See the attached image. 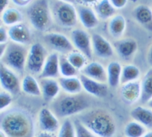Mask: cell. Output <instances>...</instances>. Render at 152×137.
I'll return each instance as SVG.
<instances>
[{
    "mask_svg": "<svg viewBox=\"0 0 152 137\" xmlns=\"http://www.w3.org/2000/svg\"><path fill=\"white\" fill-rule=\"evenodd\" d=\"M44 39L52 49L58 52L67 54L73 51L74 45L72 42L62 33L57 32L47 33L44 36Z\"/></svg>",
    "mask_w": 152,
    "mask_h": 137,
    "instance_id": "9",
    "label": "cell"
},
{
    "mask_svg": "<svg viewBox=\"0 0 152 137\" xmlns=\"http://www.w3.org/2000/svg\"><path fill=\"white\" fill-rule=\"evenodd\" d=\"M59 57L56 52H53L48 55L39 78L54 79L59 76Z\"/></svg>",
    "mask_w": 152,
    "mask_h": 137,
    "instance_id": "16",
    "label": "cell"
},
{
    "mask_svg": "<svg viewBox=\"0 0 152 137\" xmlns=\"http://www.w3.org/2000/svg\"><path fill=\"white\" fill-rule=\"evenodd\" d=\"M126 26L125 17L121 14L115 15L108 23V30L110 35L114 38H120L124 33Z\"/></svg>",
    "mask_w": 152,
    "mask_h": 137,
    "instance_id": "22",
    "label": "cell"
},
{
    "mask_svg": "<svg viewBox=\"0 0 152 137\" xmlns=\"http://www.w3.org/2000/svg\"><path fill=\"white\" fill-rule=\"evenodd\" d=\"M1 14V21L6 26H12L21 23L23 20L22 13L15 8H7Z\"/></svg>",
    "mask_w": 152,
    "mask_h": 137,
    "instance_id": "25",
    "label": "cell"
},
{
    "mask_svg": "<svg viewBox=\"0 0 152 137\" xmlns=\"http://www.w3.org/2000/svg\"><path fill=\"white\" fill-rule=\"evenodd\" d=\"M31 25L39 31H45L50 26L52 18L48 0H36L27 10Z\"/></svg>",
    "mask_w": 152,
    "mask_h": 137,
    "instance_id": "4",
    "label": "cell"
},
{
    "mask_svg": "<svg viewBox=\"0 0 152 137\" xmlns=\"http://www.w3.org/2000/svg\"><path fill=\"white\" fill-rule=\"evenodd\" d=\"M0 81L2 88L5 91L12 95H17L20 92L18 76L2 63L0 64Z\"/></svg>",
    "mask_w": 152,
    "mask_h": 137,
    "instance_id": "10",
    "label": "cell"
},
{
    "mask_svg": "<svg viewBox=\"0 0 152 137\" xmlns=\"http://www.w3.org/2000/svg\"><path fill=\"white\" fill-rule=\"evenodd\" d=\"M60 86L69 94H78L82 90V83L77 77H61L58 80Z\"/></svg>",
    "mask_w": 152,
    "mask_h": 137,
    "instance_id": "23",
    "label": "cell"
},
{
    "mask_svg": "<svg viewBox=\"0 0 152 137\" xmlns=\"http://www.w3.org/2000/svg\"><path fill=\"white\" fill-rule=\"evenodd\" d=\"M82 74L93 80L105 82L107 79V73L103 66L99 63L93 61L86 66L82 70Z\"/></svg>",
    "mask_w": 152,
    "mask_h": 137,
    "instance_id": "20",
    "label": "cell"
},
{
    "mask_svg": "<svg viewBox=\"0 0 152 137\" xmlns=\"http://www.w3.org/2000/svg\"><path fill=\"white\" fill-rule=\"evenodd\" d=\"M76 137H94L91 131L88 130L78 119L74 120Z\"/></svg>",
    "mask_w": 152,
    "mask_h": 137,
    "instance_id": "35",
    "label": "cell"
},
{
    "mask_svg": "<svg viewBox=\"0 0 152 137\" xmlns=\"http://www.w3.org/2000/svg\"><path fill=\"white\" fill-rule=\"evenodd\" d=\"M78 120L88 130L100 137H112L115 132L113 119L101 110L86 111L79 116Z\"/></svg>",
    "mask_w": 152,
    "mask_h": 137,
    "instance_id": "2",
    "label": "cell"
},
{
    "mask_svg": "<svg viewBox=\"0 0 152 137\" xmlns=\"http://www.w3.org/2000/svg\"><path fill=\"white\" fill-rule=\"evenodd\" d=\"M71 38L74 46L87 58L91 60L93 57L91 36L83 29H75L71 32Z\"/></svg>",
    "mask_w": 152,
    "mask_h": 137,
    "instance_id": "8",
    "label": "cell"
},
{
    "mask_svg": "<svg viewBox=\"0 0 152 137\" xmlns=\"http://www.w3.org/2000/svg\"><path fill=\"white\" fill-rule=\"evenodd\" d=\"M145 132V129L135 122L128 123L125 128V134L127 137H141Z\"/></svg>",
    "mask_w": 152,
    "mask_h": 137,
    "instance_id": "33",
    "label": "cell"
},
{
    "mask_svg": "<svg viewBox=\"0 0 152 137\" xmlns=\"http://www.w3.org/2000/svg\"><path fill=\"white\" fill-rule=\"evenodd\" d=\"M133 15L140 25L152 33V10L148 6L138 5L133 10Z\"/></svg>",
    "mask_w": 152,
    "mask_h": 137,
    "instance_id": "18",
    "label": "cell"
},
{
    "mask_svg": "<svg viewBox=\"0 0 152 137\" xmlns=\"http://www.w3.org/2000/svg\"><path fill=\"white\" fill-rule=\"evenodd\" d=\"M98 0H77V2L81 3L83 5L92 4L96 2Z\"/></svg>",
    "mask_w": 152,
    "mask_h": 137,
    "instance_id": "42",
    "label": "cell"
},
{
    "mask_svg": "<svg viewBox=\"0 0 152 137\" xmlns=\"http://www.w3.org/2000/svg\"><path fill=\"white\" fill-rule=\"evenodd\" d=\"M58 137H76L74 123L69 120H65L59 131Z\"/></svg>",
    "mask_w": 152,
    "mask_h": 137,
    "instance_id": "34",
    "label": "cell"
},
{
    "mask_svg": "<svg viewBox=\"0 0 152 137\" xmlns=\"http://www.w3.org/2000/svg\"><path fill=\"white\" fill-rule=\"evenodd\" d=\"M83 88L90 94L97 97H104L107 94V86L104 82H100L81 74L80 76Z\"/></svg>",
    "mask_w": 152,
    "mask_h": 137,
    "instance_id": "13",
    "label": "cell"
},
{
    "mask_svg": "<svg viewBox=\"0 0 152 137\" xmlns=\"http://www.w3.org/2000/svg\"><path fill=\"white\" fill-rule=\"evenodd\" d=\"M113 47L118 55L124 60L129 59L137 51V41L131 38L119 39L113 43Z\"/></svg>",
    "mask_w": 152,
    "mask_h": 137,
    "instance_id": "12",
    "label": "cell"
},
{
    "mask_svg": "<svg viewBox=\"0 0 152 137\" xmlns=\"http://www.w3.org/2000/svg\"><path fill=\"white\" fill-rule=\"evenodd\" d=\"M37 137H53V136L49 133V132H42L40 133Z\"/></svg>",
    "mask_w": 152,
    "mask_h": 137,
    "instance_id": "43",
    "label": "cell"
},
{
    "mask_svg": "<svg viewBox=\"0 0 152 137\" xmlns=\"http://www.w3.org/2000/svg\"><path fill=\"white\" fill-rule=\"evenodd\" d=\"M132 2H137L138 0H131Z\"/></svg>",
    "mask_w": 152,
    "mask_h": 137,
    "instance_id": "47",
    "label": "cell"
},
{
    "mask_svg": "<svg viewBox=\"0 0 152 137\" xmlns=\"http://www.w3.org/2000/svg\"><path fill=\"white\" fill-rule=\"evenodd\" d=\"M116 9H122L127 4L128 0H109Z\"/></svg>",
    "mask_w": 152,
    "mask_h": 137,
    "instance_id": "38",
    "label": "cell"
},
{
    "mask_svg": "<svg viewBox=\"0 0 152 137\" xmlns=\"http://www.w3.org/2000/svg\"><path fill=\"white\" fill-rule=\"evenodd\" d=\"M12 101L10 93L7 91H1L0 93V109L2 110L8 107Z\"/></svg>",
    "mask_w": 152,
    "mask_h": 137,
    "instance_id": "36",
    "label": "cell"
},
{
    "mask_svg": "<svg viewBox=\"0 0 152 137\" xmlns=\"http://www.w3.org/2000/svg\"><path fill=\"white\" fill-rule=\"evenodd\" d=\"M23 91L30 95L40 96L42 95L40 86L36 79L31 74L24 76L21 82Z\"/></svg>",
    "mask_w": 152,
    "mask_h": 137,
    "instance_id": "28",
    "label": "cell"
},
{
    "mask_svg": "<svg viewBox=\"0 0 152 137\" xmlns=\"http://www.w3.org/2000/svg\"><path fill=\"white\" fill-rule=\"evenodd\" d=\"M8 32L9 38L12 42L21 45H26L31 40V33L29 29L22 23L10 26Z\"/></svg>",
    "mask_w": 152,
    "mask_h": 137,
    "instance_id": "15",
    "label": "cell"
},
{
    "mask_svg": "<svg viewBox=\"0 0 152 137\" xmlns=\"http://www.w3.org/2000/svg\"><path fill=\"white\" fill-rule=\"evenodd\" d=\"M131 116L146 127H152V111L142 107H137L131 112Z\"/></svg>",
    "mask_w": 152,
    "mask_h": 137,
    "instance_id": "29",
    "label": "cell"
},
{
    "mask_svg": "<svg viewBox=\"0 0 152 137\" xmlns=\"http://www.w3.org/2000/svg\"><path fill=\"white\" fill-rule=\"evenodd\" d=\"M152 98V68L144 76L141 83V102H147Z\"/></svg>",
    "mask_w": 152,
    "mask_h": 137,
    "instance_id": "27",
    "label": "cell"
},
{
    "mask_svg": "<svg viewBox=\"0 0 152 137\" xmlns=\"http://www.w3.org/2000/svg\"><path fill=\"white\" fill-rule=\"evenodd\" d=\"M61 1L64 2H67V3H69V4H75L77 2V0H60Z\"/></svg>",
    "mask_w": 152,
    "mask_h": 137,
    "instance_id": "44",
    "label": "cell"
},
{
    "mask_svg": "<svg viewBox=\"0 0 152 137\" xmlns=\"http://www.w3.org/2000/svg\"><path fill=\"white\" fill-rule=\"evenodd\" d=\"M91 45L93 52L99 58L106 59L113 54V48L110 43L99 33H96L91 35Z\"/></svg>",
    "mask_w": 152,
    "mask_h": 137,
    "instance_id": "11",
    "label": "cell"
},
{
    "mask_svg": "<svg viewBox=\"0 0 152 137\" xmlns=\"http://www.w3.org/2000/svg\"><path fill=\"white\" fill-rule=\"evenodd\" d=\"M86 57L81 52L72 51L68 54L67 59L77 70L83 68L86 62Z\"/></svg>",
    "mask_w": 152,
    "mask_h": 137,
    "instance_id": "32",
    "label": "cell"
},
{
    "mask_svg": "<svg viewBox=\"0 0 152 137\" xmlns=\"http://www.w3.org/2000/svg\"><path fill=\"white\" fill-rule=\"evenodd\" d=\"M9 4V0H0V10L1 13L7 8V6Z\"/></svg>",
    "mask_w": 152,
    "mask_h": 137,
    "instance_id": "39",
    "label": "cell"
},
{
    "mask_svg": "<svg viewBox=\"0 0 152 137\" xmlns=\"http://www.w3.org/2000/svg\"><path fill=\"white\" fill-rule=\"evenodd\" d=\"M90 106L88 98L77 94L63 95L51 104L52 112L59 117H66L86 110Z\"/></svg>",
    "mask_w": 152,
    "mask_h": 137,
    "instance_id": "3",
    "label": "cell"
},
{
    "mask_svg": "<svg viewBox=\"0 0 152 137\" xmlns=\"http://www.w3.org/2000/svg\"><path fill=\"white\" fill-rule=\"evenodd\" d=\"M148 106L152 108V99L150 100V101L148 102Z\"/></svg>",
    "mask_w": 152,
    "mask_h": 137,
    "instance_id": "46",
    "label": "cell"
},
{
    "mask_svg": "<svg viewBox=\"0 0 152 137\" xmlns=\"http://www.w3.org/2000/svg\"><path fill=\"white\" fill-rule=\"evenodd\" d=\"M9 38L8 32L5 27L1 26L0 27V43H5L7 42Z\"/></svg>",
    "mask_w": 152,
    "mask_h": 137,
    "instance_id": "37",
    "label": "cell"
},
{
    "mask_svg": "<svg viewBox=\"0 0 152 137\" xmlns=\"http://www.w3.org/2000/svg\"><path fill=\"white\" fill-rule=\"evenodd\" d=\"M46 48L40 43L33 44L28 52L26 68L32 74H40L48 57Z\"/></svg>",
    "mask_w": 152,
    "mask_h": 137,
    "instance_id": "7",
    "label": "cell"
},
{
    "mask_svg": "<svg viewBox=\"0 0 152 137\" xmlns=\"http://www.w3.org/2000/svg\"><path fill=\"white\" fill-rule=\"evenodd\" d=\"M53 16L58 24L66 29L74 27L78 18L77 8L72 4L62 1L54 5Z\"/></svg>",
    "mask_w": 152,
    "mask_h": 137,
    "instance_id": "6",
    "label": "cell"
},
{
    "mask_svg": "<svg viewBox=\"0 0 152 137\" xmlns=\"http://www.w3.org/2000/svg\"><path fill=\"white\" fill-rule=\"evenodd\" d=\"M39 124L42 130L52 133L59 127V122L54 113L47 108H43L39 114Z\"/></svg>",
    "mask_w": 152,
    "mask_h": 137,
    "instance_id": "14",
    "label": "cell"
},
{
    "mask_svg": "<svg viewBox=\"0 0 152 137\" xmlns=\"http://www.w3.org/2000/svg\"><path fill=\"white\" fill-rule=\"evenodd\" d=\"M94 11L99 18L107 20L115 15L116 8L109 0H101L94 7Z\"/></svg>",
    "mask_w": 152,
    "mask_h": 137,
    "instance_id": "26",
    "label": "cell"
},
{
    "mask_svg": "<svg viewBox=\"0 0 152 137\" xmlns=\"http://www.w3.org/2000/svg\"><path fill=\"white\" fill-rule=\"evenodd\" d=\"M28 52L24 45L11 42L7 44L5 52L1 57V63L19 73L26 66Z\"/></svg>",
    "mask_w": 152,
    "mask_h": 137,
    "instance_id": "5",
    "label": "cell"
},
{
    "mask_svg": "<svg viewBox=\"0 0 152 137\" xmlns=\"http://www.w3.org/2000/svg\"><path fill=\"white\" fill-rule=\"evenodd\" d=\"M122 68L119 63L117 61L110 62L107 67V79L109 85L115 88L121 83V77Z\"/></svg>",
    "mask_w": 152,
    "mask_h": 137,
    "instance_id": "24",
    "label": "cell"
},
{
    "mask_svg": "<svg viewBox=\"0 0 152 137\" xmlns=\"http://www.w3.org/2000/svg\"><path fill=\"white\" fill-rule=\"evenodd\" d=\"M121 94L125 102L131 104L141 95V84L138 81H132L122 85Z\"/></svg>",
    "mask_w": 152,
    "mask_h": 137,
    "instance_id": "21",
    "label": "cell"
},
{
    "mask_svg": "<svg viewBox=\"0 0 152 137\" xmlns=\"http://www.w3.org/2000/svg\"><path fill=\"white\" fill-rule=\"evenodd\" d=\"M0 126L7 137H33L34 124L31 116L26 110L13 108L1 113Z\"/></svg>",
    "mask_w": 152,
    "mask_h": 137,
    "instance_id": "1",
    "label": "cell"
},
{
    "mask_svg": "<svg viewBox=\"0 0 152 137\" xmlns=\"http://www.w3.org/2000/svg\"><path fill=\"white\" fill-rule=\"evenodd\" d=\"M143 137H152V132H148V133L145 135V136H144Z\"/></svg>",
    "mask_w": 152,
    "mask_h": 137,
    "instance_id": "45",
    "label": "cell"
},
{
    "mask_svg": "<svg viewBox=\"0 0 152 137\" xmlns=\"http://www.w3.org/2000/svg\"><path fill=\"white\" fill-rule=\"evenodd\" d=\"M78 17L82 25L87 29L95 28L99 24V17L95 11L86 5H79L77 7Z\"/></svg>",
    "mask_w": 152,
    "mask_h": 137,
    "instance_id": "17",
    "label": "cell"
},
{
    "mask_svg": "<svg viewBox=\"0 0 152 137\" xmlns=\"http://www.w3.org/2000/svg\"><path fill=\"white\" fill-rule=\"evenodd\" d=\"M77 70L64 57H59V71L63 77H72L77 74Z\"/></svg>",
    "mask_w": 152,
    "mask_h": 137,
    "instance_id": "31",
    "label": "cell"
},
{
    "mask_svg": "<svg viewBox=\"0 0 152 137\" xmlns=\"http://www.w3.org/2000/svg\"><path fill=\"white\" fill-rule=\"evenodd\" d=\"M40 86L42 96L46 102H49L53 99L58 95L60 90V85L58 81L54 79H41Z\"/></svg>",
    "mask_w": 152,
    "mask_h": 137,
    "instance_id": "19",
    "label": "cell"
},
{
    "mask_svg": "<svg viewBox=\"0 0 152 137\" xmlns=\"http://www.w3.org/2000/svg\"><path fill=\"white\" fill-rule=\"evenodd\" d=\"M140 71L139 68L132 64L125 66L122 70L121 83L124 85L125 83L135 81L140 76Z\"/></svg>",
    "mask_w": 152,
    "mask_h": 137,
    "instance_id": "30",
    "label": "cell"
},
{
    "mask_svg": "<svg viewBox=\"0 0 152 137\" xmlns=\"http://www.w3.org/2000/svg\"><path fill=\"white\" fill-rule=\"evenodd\" d=\"M147 61L148 64L152 67V44L148 50L147 54Z\"/></svg>",
    "mask_w": 152,
    "mask_h": 137,
    "instance_id": "41",
    "label": "cell"
},
{
    "mask_svg": "<svg viewBox=\"0 0 152 137\" xmlns=\"http://www.w3.org/2000/svg\"><path fill=\"white\" fill-rule=\"evenodd\" d=\"M14 4L18 6H25L29 4L31 0H12Z\"/></svg>",
    "mask_w": 152,
    "mask_h": 137,
    "instance_id": "40",
    "label": "cell"
}]
</instances>
